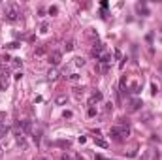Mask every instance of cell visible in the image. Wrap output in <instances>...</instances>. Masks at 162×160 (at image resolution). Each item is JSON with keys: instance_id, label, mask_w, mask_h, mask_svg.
Returning <instances> with one entry per match:
<instances>
[{"instance_id": "cell-1", "label": "cell", "mask_w": 162, "mask_h": 160, "mask_svg": "<svg viewBox=\"0 0 162 160\" xmlns=\"http://www.w3.org/2000/svg\"><path fill=\"white\" fill-rule=\"evenodd\" d=\"M128 134H130V128H128V123H125V119H123L121 126H113L109 130V136L113 139H117V141H123L125 137H128Z\"/></svg>"}, {"instance_id": "cell-2", "label": "cell", "mask_w": 162, "mask_h": 160, "mask_svg": "<svg viewBox=\"0 0 162 160\" xmlns=\"http://www.w3.org/2000/svg\"><path fill=\"white\" fill-rule=\"evenodd\" d=\"M19 19H21L19 6H17V4H9L8 9H6V21H9V23H17Z\"/></svg>"}, {"instance_id": "cell-3", "label": "cell", "mask_w": 162, "mask_h": 160, "mask_svg": "<svg viewBox=\"0 0 162 160\" xmlns=\"http://www.w3.org/2000/svg\"><path fill=\"white\" fill-rule=\"evenodd\" d=\"M21 128H23V134H25V136H32V134H34V124H32V121H21Z\"/></svg>"}, {"instance_id": "cell-4", "label": "cell", "mask_w": 162, "mask_h": 160, "mask_svg": "<svg viewBox=\"0 0 162 160\" xmlns=\"http://www.w3.org/2000/svg\"><path fill=\"white\" fill-rule=\"evenodd\" d=\"M60 59H62V53H60V51H53V53H49V64L51 66H59Z\"/></svg>"}, {"instance_id": "cell-5", "label": "cell", "mask_w": 162, "mask_h": 160, "mask_svg": "<svg viewBox=\"0 0 162 160\" xmlns=\"http://www.w3.org/2000/svg\"><path fill=\"white\" fill-rule=\"evenodd\" d=\"M104 53H106V45H104V43H96V45L92 47V57H94L96 60H98Z\"/></svg>"}, {"instance_id": "cell-6", "label": "cell", "mask_w": 162, "mask_h": 160, "mask_svg": "<svg viewBox=\"0 0 162 160\" xmlns=\"http://www.w3.org/2000/svg\"><path fill=\"white\" fill-rule=\"evenodd\" d=\"M102 98H104V96H102V92H100V91H94V92H92V94H90V98H89V102H87V104H89L90 107H92V105H94V104H98V102H102Z\"/></svg>"}, {"instance_id": "cell-7", "label": "cell", "mask_w": 162, "mask_h": 160, "mask_svg": "<svg viewBox=\"0 0 162 160\" xmlns=\"http://www.w3.org/2000/svg\"><path fill=\"white\" fill-rule=\"evenodd\" d=\"M141 105H143V102H141L140 98H134V100L130 102V111H138V109H141Z\"/></svg>"}, {"instance_id": "cell-8", "label": "cell", "mask_w": 162, "mask_h": 160, "mask_svg": "<svg viewBox=\"0 0 162 160\" xmlns=\"http://www.w3.org/2000/svg\"><path fill=\"white\" fill-rule=\"evenodd\" d=\"M66 102H68V96L66 94H59L57 98H55V104H57V105H64Z\"/></svg>"}, {"instance_id": "cell-9", "label": "cell", "mask_w": 162, "mask_h": 160, "mask_svg": "<svg viewBox=\"0 0 162 160\" xmlns=\"http://www.w3.org/2000/svg\"><path fill=\"white\" fill-rule=\"evenodd\" d=\"M98 62H102V64H108V62H111V53H108V51H106V53H104V55L98 59Z\"/></svg>"}, {"instance_id": "cell-10", "label": "cell", "mask_w": 162, "mask_h": 160, "mask_svg": "<svg viewBox=\"0 0 162 160\" xmlns=\"http://www.w3.org/2000/svg\"><path fill=\"white\" fill-rule=\"evenodd\" d=\"M8 132H9V126L6 123H0V137H6Z\"/></svg>"}, {"instance_id": "cell-11", "label": "cell", "mask_w": 162, "mask_h": 160, "mask_svg": "<svg viewBox=\"0 0 162 160\" xmlns=\"http://www.w3.org/2000/svg\"><path fill=\"white\" fill-rule=\"evenodd\" d=\"M136 11L138 13H143V15H149V9L145 8V4H136Z\"/></svg>"}, {"instance_id": "cell-12", "label": "cell", "mask_w": 162, "mask_h": 160, "mask_svg": "<svg viewBox=\"0 0 162 160\" xmlns=\"http://www.w3.org/2000/svg\"><path fill=\"white\" fill-rule=\"evenodd\" d=\"M47 77H49V81H57L59 79V72L57 70H49L47 72Z\"/></svg>"}, {"instance_id": "cell-13", "label": "cell", "mask_w": 162, "mask_h": 160, "mask_svg": "<svg viewBox=\"0 0 162 160\" xmlns=\"http://www.w3.org/2000/svg\"><path fill=\"white\" fill-rule=\"evenodd\" d=\"M94 143L98 147H104V149H108V141H104V139H100V137H94Z\"/></svg>"}, {"instance_id": "cell-14", "label": "cell", "mask_w": 162, "mask_h": 160, "mask_svg": "<svg viewBox=\"0 0 162 160\" xmlns=\"http://www.w3.org/2000/svg\"><path fill=\"white\" fill-rule=\"evenodd\" d=\"M44 53H45V45H40V47L36 49V57H42Z\"/></svg>"}, {"instance_id": "cell-15", "label": "cell", "mask_w": 162, "mask_h": 160, "mask_svg": "<svg viewBox=\"0 0 162 160\" xmlns=\"http://www.w3.org/2000/svg\"><path fill=\"white\" fill-rule=\"evenodd\" d=\"M74 47H76V43H74V41L70 40V41H68V43H66V45H64V49H66V51H72Z\"/></svg>"}, {"instance_id": "cell-16", "label": "cell", "mask_w": 162, "mask_h": 160, "mask_svg": "<svg viewBox=\"0 0 162 160\" xmlns=\"http://www.w3.org/2000/svg\"><path fill=\"white\" fill-rule=\"evenodd\" d=\"M76 66H85V59H83V57H77L76 59Z\"/></svg>"}, {"instance_id": "cell-17", "label": "cell", "mask_w": 162, "mask_h": 160, "mask_svg": "<svg viewBox=\"0 0 162 160\" xmlns=\"http://www.w3.org/2000/svg\"><path fill=\"white\" fill-rule=\"evenodd\" d=\"M121 92H126V77H121Z\"/></svg>"}, {"instance_id": "cell-18", "label": "cell", "mask_w": 162, "mask_h": 160, "mask_svg": "<svg viewBox=\"0 0 162 160\" xmlns=\"http://www.w3.org/2000/svg\"><path fill=\"white\" fill-rule=\"evenodd\" d=\"M11 60H13V68H19V66L23 64V60H21V59H11Z\"/></svg>"}, {"instance_id": "cell-19", "label": "cell", "mask_w": 162, "mask_h": 160, "mask_svg": "<svg viewBox=\"0 0 162 160\" xmlns=\"http://www.w3.org/2000/svg\"><path fill=\"white\" fill-rule=\"evenodd\" d=\"M57 145H60V147H70V141H64V139H60V141H57Z\"/></svg>"}, {"instance_id": "cell-20", "label": "cell", "mask_w": 162, "mask_h": 160, "mask_svg": "<svg viewBox=\"0 0 162 160\" xmlns=\"http://www.w3.org/2000/svg\"><path fill=\"white\" fill-rule=\"evenodd\" d=\"M57 11H59V8H57V6H51V8H49V15H55Z\"/></svg>"}, {"instance_id": "cell-21", "label": "cell", "mask_w": 162, "mask_h": 160, "mask_svg": "<svg viewBox=\"0 0 162 160\" xmlns=\"http://www.w3.org/2000/svg\"><path fill=\"white\" fill-rule=\"evenodd\" d=\"M8 47H9V49H17L19 43H17V41H11V43H8Z\"/></svg>"}, {"instance_id": "cell-22", "label": "cell", "mask_w": 162, "mask_h": 160, "mask_svg": "<svg viewBox=\"0 0 162 160\" xmlns=\"http://www.w3.org/2000/svg\"><path fill=\"white\" fill-rule=\"evenodd\" d=\"M68 79H70V81H77L79 75H77V73H72V75H68Z\"/></svg>"}, {"instance_id": "cell-23", "label": "cell", "mask_w": 162, "mask_h": 160, "mask_svg": "<svg viewBox=\"0 0 162 160\" xmlns=\"http://www.w3.org/2000/svg\"><path fill=\"white\" fill-rule=\"evenodd\" d=\"M47 30H49V25H47V23H44V25H42V30H40V32H44V34H45Z\"/></svg>"}, {"instance_id": "cell-24", "label": "cell", "mask_w": 162, "mask_h": 160, "mask_svg": "<svg viewBox=\"0 0 162 160\" xmlns=\"http://www.w3.org/2000/svg\"><path fill=\"white\" fill-rule=\"evenodd\" d=\"M157 91H158V87H157V83H153V85H151V92H153V94H157Z\"/></svg>"}, {"instance_id": "cell-25", "label": "cell", "mask_w": 162, "mask_h": 160, "mask_svg": "<svg viewBox=\"0 0 162 160\" xmlns=\"http://www.w3.org/2000/svg\"><path fill=\"white\" fill-rule=\"evenodd\" d=\"M94 115H96V109L94 107H89V117H94Z\"/></svg>"}, {"instance_id": "cell-26", "label": "cell", "mask_w": 162, "mask_h": 160, "mask_svg": "<svg viewBox=\"0 0 162 160\" xmlns=\"http://www.w3.org/2000/svg\"><path fill=\"white\" fill-rule=\"evenodd\" d=\"M72 117V111H64V119H70Z\"/></svg>"}, {"instance_id": "cell-27", "label": "cell", "mask_w": 162, "mask_h": 160, "mask_svg": "<svg viewBox=\"0 0 162 160\" xmlns=\"http://www.w3.org/2000/svg\"><path fill=\"white\" fill-rule=\"evenodd\" d=\"M96 160H108L106 156H102V155H96Z\"/></svg>"}, {"instance_id": "cell-28", "label": "cell", "mask_w": 162, "mask_h": 160, "mask_svg": "<svg viewBox=\"0 0 162 160\" xmlns=\"http://www.w3.org/2000/svg\"><path fill=\"white\" fill-rule=\"evenodd\" d=\"M60 160H72V158H70L68 155H62V156H60Z\"/></svg>"}, {"instance_id": "cell-29", "label": "cell", "mask_w": 162, "mask_h": 160, "mask_svg": "<svg viewBox=\"0 0 162 160\" xmlns=\"http://www.w3.org/2000/svg\"><path fill=\"white\" fill-rule=\"evenodd\" d=\"M40 160H49V158H47V156H42V158Z\"/></svg>"}, {"instance_id": "cell-30", "label": "cell", "mask_w": 162, "mask_h": 160, "mask_svg": "<svg viewBox=\"0 0 162 160\" xmlns=\"http://www.w3.org/2000/svg\"><path fill=\"white\" fill-rule=\"evenodd\" d=\"M0 156H2V147H0Z\"/></svg>"}]
</instances>
